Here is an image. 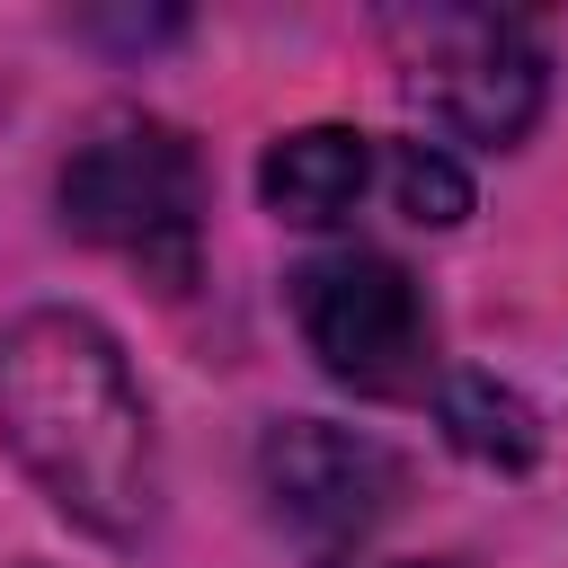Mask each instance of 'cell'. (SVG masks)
Instances as JSON below:
<instances>
[{
	"label": "cell",
	"mask_w": 568,
	"mask_h": 568,
	"mask_svg": "<svg viewBox=\"0 0 568 568\" xmlns=\"http://www.w3.org/2000/svg\"><path fill=\"white\" fill-rule=\"evenodd\" d=\"M435 417H444L453 453H470V462H488V470H532V453H541L532 399H515V390L488 382V373H453L444 399H435Z\"/></svg>",
	"instance_id": "obj_7"
},
{
	"label": "cell",
	"mask_w": 568,
	"mask_h": 568,
	"mask_svg": "<svg viewBox=\"0 0 568 568\" xmlns=\"http://www.w3.org/2000/svg\"><path fill=\"white\" fill-rule=\"evenodd\" d=\"M408 568H453V559H408Z\"/></svg>",
	"instance_id": "obj_9"
},
{
	"label": "cell",
	"mask_w": 568,
	"mask_h": 568,
	"mask_svg": "<svg viewBox=\"0 0 568 568\" xmlns=\"http://www.w3.org/2000/svg\"><path fill=\"white\" fill-rule=\"evenodd\" d=\"M390 195L417 231H453L470 213V178L435 151V142H390Z\"/></svg>",
	"instance_id": "obj_8"
},
{
	"label": "cell",
	"mask_w": 568,
	"mask_h": 568,
	"mask_svg": "<svg viewBox=\"0 0 568 568\" xmlns=\"http://www.w3.org/2000/svg\"><path fill=\"white\" fill-rule=\"evenodd\" d=\"M364 186H373V142H364L355 124H302V133L266 142V160H257V195H266V213L293 222V231L346 222Z\"/></svg>",
	"instance_id": "obj_6"
},
{
	"label": "cell",
	"mask_w": 568,
	"mask_h": 568,
	"mask_svg": "<svg viewBox=\"0 0 568 568\" xmlns=\"http://www.w3.org/2000/svg\"><path fill=\"white\" fill-rule=\"evenodd\" d=\"M0 444L18 470L98 541H133L160 497L151 408L133 390L124 346L89 311H18L0 320Z\"/></svg>",
	"instance_id": "obj_1"
},
{
	"label": "cell",
	"mask_w": 568,
	"mask_h": 568,
	"mask_svg": "<svg viewBox=\"0 0 568 568\" xmlns=\"http://www.w3.org/2000/svg\"><path fill=\"white\" fill-rule=\"evenodd\" d=\"M399 453L355 435V426H328V417H284L266 426L257 444V488L275 506V524L302 541V559L337 568L390 506H399Z\"/></svg>",
	"instance_id": "obj_5"
},
{
	"label": "cell",
	"mask_w": 568,
	"mask_h": 568,
	"mask_svg": "<svg viewBox=\"0 0 568 568\" xmlns=\"http://www.w3.org/2000/svg\"><path fill=\"white\" fill-rule=\"evenodd\" d=\"M62 222L124 257L151 293H186L204 257V160L160 115H98L62 160Z\"/></svg>",
	"instance_id": "obj_2"
},
{
	"label": "cell",
	"mask_w": 568,
	"mask_h": 568,
	"mask_svg": "<svg viewBox=\"0 0 568 568\" xmlns=\"http://www.w3.org/2000/svg\"><path fill=\"white\" fill-rule=\"evenodd\" d=\"M382 36H390V62H399L408 106H426L444 133L488 142V151H506V142L532 133L541 89H550V62H541V44H532L524 18L426 0V9H390Z\"/></svg>",
	"instance_id": "obj_3"
},
{
	"label": "cell",
	"mask_w": 568,
	"mask_h": 568,
	"mask_svg": "<svg viewBox=\"0 0 568 568\" xmlns=\"http://www.w3.org/2000/svg\"><path fill=\"white\" fill-rule=\"evenodd\" d=\"M293 320L320 373L364 399H417L435 382V311L417 275L382 248H328L293 266Z\"/></svg>",
	"instance_id": "obj_4"
}]
</instances>
